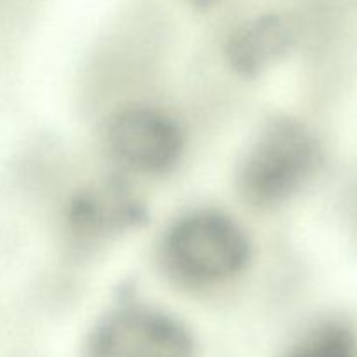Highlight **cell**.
<instances>
[{
    "instance_id": "8992f818",
    "label": "cell",
    "mask_w": 357,
    "mask_h": 357,
    "mask_svg": "<svg viewBox=\"0 0 357 357\" xmlns=\"http://www.w3.org/2000/svg\"><path fill=\"white\" fill-rule=\"evenodd\" d=\"M139 213V206L126 194L124 188L103 187L77 197L70 213V222L77 234L101 236L135 225Z\"/></svg>"
},
{
    "instance_id": "6da1fadb",
    "label": "cell",
    "mask_w": 357,
    "mask_h": 357,
    "mask_svg": "<svg viewBox=\"0 0 357 357\" xmlns=\"http://www.w3.org/2000/svg\"><path fill=\"white\" fill-rule=\"evenodd\" d=\"M321 162V149L307 126L278 119L261 129L239 167V190L250 204L267 208L302 190Z\"/></svg>"
},
{
    "instance_id": "3957f363",
    "label": "cell",
    "mask_w": 357,
    "mask_h": 357,
    "mask_svg": "<svg viewBox=\"0 0 357 357\" xmlns=\"http://www.w3.org/2000/svg\"><path fill=\"white\" fill-rule=\"evenodd\" d=\"M87 357H194L183 324L150 309H124L94 330Z\"/></svg>"
},
{
    "instance_id": "5b68a950",
    "label": "cell",
    "mask_w": 357,
    "mask_h": 357,
    "mask_svg": "<svg viewBox=\"0 0 357 357\" xmlns=\"http://www.w3.org/2000/svg\"><path fill=\"white\" fill-rule=\"evenodd\" d=\"M293 31L278 14L255 17L237 28L227 45L230 66L244 77H257L289 51Z\"/></svg>"
},
{
    "instance_id": "277c9868",
    "label": "cell",
    "mask_w": 357,
    "mask_h": 357,
    "mask_svg": "<svg viewBox=\"0 0 357 357\" xmlns=\"http://www.w3.org/2000/svg\"><path fill=\"white\" fill-rule=\"evenodd\" d=\"M105 136L112 155L138 173H164L176 164L183 150L180 126L169 115L149 107L115 114Z\"/></svg>"
},
{
    "instance_id": "52a82bcc",
    "label": "cell",
    "mask_w": 357,
    "mask_h": 357,
    "mask_svg": "<svg viewBox=\"0 0 357 357\" xmlns=\"http://www.w3.org/2000/svg\"><path fill=\"white\" fill-rule=\"evenodd\" d=\"M289 357H357V342L349 328L326 324L303 338Z\"/></svg>"
},
{
    "instance_id": "7a4b0ae2",
    "label": "cell",
    "mask_w": 357,
    "mask_h": 357,
    "mask_svg": "<svg viewBox=\"0 0 357 357\" xmlns=\"http://www.w3.org/2000/svg\"><path fill=\"white\" fill-rule=\"evenodd\" d=\"M164 258L178 278L211 284L234 278L250 260V243L236 222L215 211L181 218L164 241Z\"/></svg>"
},
{
    "instance_id": "ba28073f",
    "label": "cell",
    "mask_w": 357,
    "mask_h": 357,
    "mask_svg": "<svg viewBox=\"0 0 357 357\" xmlns=\"http://www.w3.org/2000/svg\"><path fill=\"white\" fill-rule=\"evenodd\" d=\"M192 3H195V6H202V7H206V6H209V3L213 2V0H190Z\"/></svg>"
}]
</instances>
